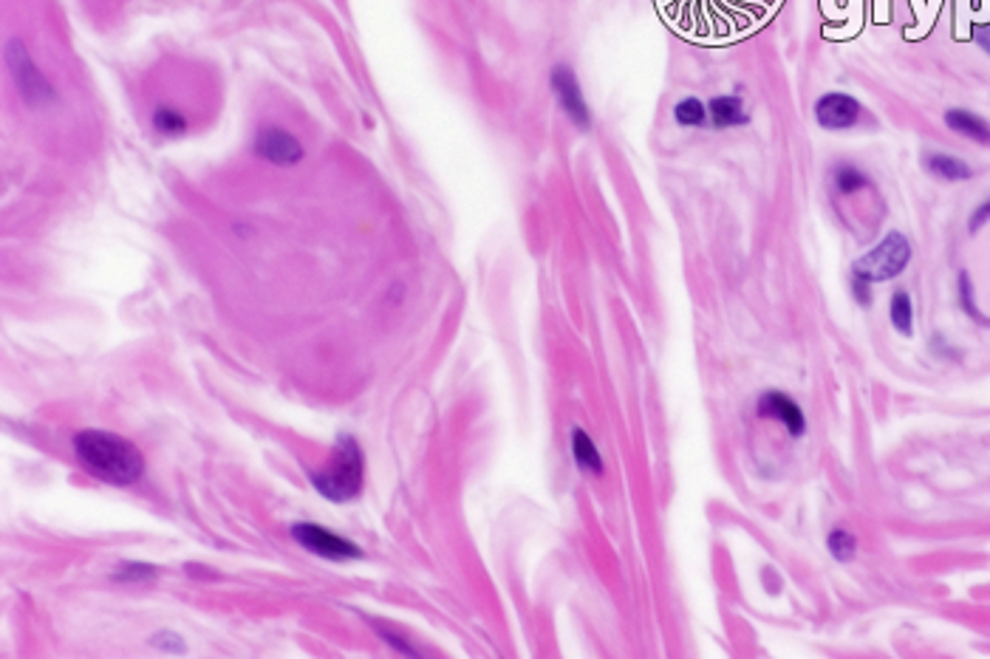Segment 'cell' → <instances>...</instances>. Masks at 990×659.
Segmentation results:
<instances>
[{
	"mask_svg": "<svg viewBox=\"0 0 990 659\" xmlns=\"http://www.w3.org/2000/svg\"><path fill=\"white\" fill-rule=\"evenodd\" d=\"M74 453L85 470L99 481H108L116 487L136 484L145 473L142 453L125 442L122 436L105 433V430H83L74 436Z\"/></svg>",
	"mask_w": 990,
	"mask_h": 659,
	"instance_id": "6da1fadb",
	"label": "cell"
},
{
	"mask_svg": "<svg viewBox=\"0 0 990 659\" xmlns=\"http://www.w3.org/2000/svg\"><path fill=\"white\" fill-rule=\"evenodd\" d=\"M363 450L360 445L351 439V436H343L337 447H334V459L331 464H326L323 470L312 473V484L317 487V493L326 495L329 501H354L360 490H363Z\"/></svg>",
	"mask_w": 990,
	"mask_h": 659,
	"instance_id": "7a4b0ae2",
	"label": "cell"
},
{
	"mask_svg": "<svg viewBox=\"0 0 990 659\" xmlns=\"http://www.w3.org/2000/svg\"><path fill=\"white\" fill-rule=\"evenodd\" d=\"M911 261V244L903 232H889L872 252H866L860 261L852 266V275L858 281L880 283L897 278Z\"/></svg>",
	"mask_w": 990,
	"mask_h": 659,
	"instance_id": "3957f363",
	"label": "cell"
},
{
	"mask_svg": "<svg viewBox=\"0 0 990 659\" xmlns=\"http://www.w3.org/2000/svg\"><path fill=\"white\" fill-rule=\"evenodd\" d=\"M292 535H295L297 544L306 546L309 552L320 555V558H329V561H354V558H363V552L354 544H348L346 538H337V535H331V532L320 527H312V524H300V527L292 529Z\"/></svg>",
	"mask_w": 990,
	"mask_h": 659,
	"instance_id": "277c9868",
	"label": "cell"
},
{
	"mask_svg": "<svg viewBox=\"0 0 990 659\" xmlns=\"http://www.w3.org/2000/svg\"><path fill=\"white\" fill-rule=\"evenodd\" d=\"M860 114H863V108L858 99L841 94V91L824 94L815 102V119L826 131H849L858 125Z\"/></svg>",
	"mask_w": 990,
	"mask_h": 659,
	"instance_id": "5b68a950",
	"label": "cell"
},
{
	"mask_svg": "<svg viewBox=\"0 0 990 659\" xmlns=\"http://www.w3.org/2000/svg\"><path fill=\"white\" fill-rule=\"evenodd\" d=\"M552 88H555V97L561 102L563 114L569 116L580 131H589L592 128V116H589V105L583 99V91H580L578 80L572 74L569 66H558L552 71Z\"/></svg>",
	"mask_w": 990,
	"mask_h": 659,
	"instance_id": "8992f818",
	"label": "cell"
},
{
	"mask_svg": "<svg viewBox=\"0 0 990 659\" xmlns=\"http://www.w3.org/2000/svg\"><path fill=\"white\" fill-rule=\"evenodd\" d=\"M255 153L261 159H269L275 165H295L297 159H303V148L292 133L269 128L258 139H255Z\"/></svg>",
	"mask_w": 990,
	"mask_h": 659,
	"instance_id": "52a82bcc",
	"label": "cell"
},
{
	"mask_svg": "<svg viewBox=\"0 0 990 659\" xmlns=\"http://www.w3.org/2000/svg\"><path fill=\"white\" fill-rule=\"evenodd\" d=\"M759 416H773V419H778V422H784V428L790 430L792 436H801V433H804V428H807V422H804V413H801V408L792 402L790 396L778 394V391L761 396Z\"/></svg>",
	"mask_w": 990,
	"mask_h": 659,
	"instance_id": "ba28073f",
	"label": "cell"
},
{
	"mask_svg": "<svg viewBox=\"0 0 990 659\" xmlns=\"http://www.w3.org/2000/svg\"><path fill=\"white\" fill-rule=\"evenodd\" d=\"M15 49H17V54H20V60L15 63V77H17V85H20V91H23V97L29 99V102H43V99H51V88L43 83V77L34 71L32 60L23 54L20 43H15Z\"/></svg>",
	"mask_w": 990,
	"mask_h": 659,
	"instance_id": "9c48e42d",
	"label": "cell"
},
{
	"mask_svg": "<svg viewBox=\"0 0 990 659\" xmlns=\"http://www.w3.org/2000/svg\"><path fill=\"white\" fill-rule=\"evenodd\" d=\"M945 125H948L951 131H957L959 136H965V139H974L979 145H990V125L985 119H979L976 114H971V111L951 108V111L945 114Z\"/></svg>",
	"mask_w": 990,
	"mask_h": 659,
	"instance_id": "30bf717a",
	"label": "cell"
},
{
	"mask_svg": "<svg viewBox=\"0 0 990 659\" xmlns=\"http://www.w3.org/2000/svg\"><path fill=\"white\" fill-rule=\"evenodd\" d=\"M925 167H928V173H934L942 182H965V179L974 176V170L965 165L962 159L951 156V153H931V156H925Z\"/></svg>",
	"mask_w": 990,
	"mask_h": 659,
	"instance_id": "8fae6325",
	"label": "cell"
},
{
	"mask_svg": "<svg viewBox=\"0 0 990 659\" xmlns=\"http://www.w3.org/2000/svg\"><path fill=\"white\" fill-rule=\"evenodd\" d=\"M572 453H575V462H578L583 473H589V476L603 473V459H600L597 447L580 428H575V433H572Z\"/></svg>",
	"mask_w": 990,
	"mask_h": 659,
	"instance_id": "7c38bea8",
	"label": "cell"
},
{
	"mask_svg": "<svg viewBox=\"0 0 990 659\" xmlns=\"http://www.w3.org/2000/svg\"><path fill=\"white\" fill-rule=\"evenodd\" d=\"M710 116L719 128H733V125H744L747 114L739 97H716L710 102Z\"/></svg>",
	"mask_w": 990,
	"mask_h": 659,
	"instance_id": "4fadbf2b",
	"label": "cell"
},
{
	"mask_svg": "<svg viewBox=\"0 0 990 659\" xmlns=\"http://www.w3.org/2000/svg\"><path fill=\"white\" fill-rule=\"evenodd\" d=\"M891 323L903 337L914 334V309H911V297L903 289L894 292V297H891Z\"/></svg>",
	"mask_w": 990,
	"mask_h": 659,
	"instance_id": "5bb4252c",
	"label": "cell"
},
{
	"mask_svg": "<svg viewBox=\"0 0 990 659\" xmlns=\"http://www.w3.org/2000/svg\"><path fill=\"white\" fill-rule=\"evenodd\" d=\"M674 116H677L679 125H685V128H696V125H702V122L708 119V108H705L699 99L688 97V99H682L677 108H674Z\"/></svg>",
	"mask_w": 990,
	"mask_h": 659,
	"instance_id": "9a60e30c",
	"label": "cell"
},
{
	"mask_svg": "<svg viewBox=\"0 0 990 659\" xmlns=\"http://www.w3.org/2000/svg\"><path fill=\"white\" fill-rule=\"evenodd\" d=\"M829 552H832V558H835V561L849 563L852 558H855V552H858V541H855V535H849L846 529H835V532L829 535Z\"/></svg>",
	"mask_w": 990,
	"mask_h": 659,
	"instance_id": "2e32d148",
	"label": "cell"
},
{
	"mask_svg": "<svg viewBox=\"0 0 990 659\" xmlns=\"http://www.w3.org/2000/svg\"><path fill=\"white\" fill-rule=\"evenodd\" d=\"M835 184H838V190H841L843 196H852V193L863 190L869 184V179H866V173H860L858 167L841 165L838 173H835Z\"/></svg>",
	"mask_w": 990,
	"mask_h": 659,
	"instance_id": "e0dca14e",
	"label": "cell"
},
{
	"mask_svg": "<svg viewBox=\"0 0 990 659\" xmlns=\"http://www.w3.org/2000/svg\"><path fill=\"white\" fill-rule=\"evenodd\" d=\"M153 125H156V131L167 133V136H179V133L187 131L184 116L179 111H170V108H159L153 116Z\"/></svg>",
	"mask_w": 990,
	"mask_h": 659,
	"instance_id": "ac0fdd59",
	"label": "cell"
},
{
	"mask_svg": "<svg viewBox=\"0 0 990 659\" xmlns=\"http://www.w3.org/2000/svg\"><path fill=\"white\" fill-rule=\"evenodd\" d=\"M959 300H962L965 312L971 314L974 320H982V314L976 312V306H974V289H971V278H968V272H962V275H959Z\"/></svg>",
	"mask_w": 990,
	"mask_h": 659,
	"instance_id": "d6986e66",
	"label": "cell"
},
{
	"mask_svg": "<svg viewBox=\"0 0 990 659\" xmlns=\"http://www.w3.org/2000/svg\"><path fill=\"white\" fill-rule=\"evenodd\" d=\"M988 221H990V198L985 201V204H979V207H976V213L971 215V230L976 232L979 227H982V224H988Z\"/></svg>",
	"mask_w": 990,
	"mask_h": 659,
	"instance_id": "ffe728a7",
	"label": "cell"
},
{
	"mask_svg": "<svg viewBox=\"0 0 990 659\" xmlns=\"http://www.w3.org/2000/svg\"><path fill=\"white\" fill-rule=\"evenodd\" d=\"M974 37H976V43H979V46H982V49L990 54V23H985V26H976Z\"/></svg>",
	"mask_w": 990,
	"mask_h": 659,
	"instance_id": "44dd1931",
	"label": "cell"
},
{
	"mask_svg": "<svg viewBox=\"0 0 990 659\" xmlns=\"http://www.w3.org/2000/svg\"><path fill=\"white\" fill-rule=\"evenodd\" d=\"M855 297H858V303L869 306V300H872V295H869V283L858 281V278H855Z\"/></svg>",
	"mask_w": 990,
	"mask_h": 659,
	"instance_id": "7402d4cb",
	"label": "cell"
}]
</instances>
